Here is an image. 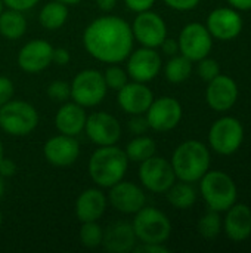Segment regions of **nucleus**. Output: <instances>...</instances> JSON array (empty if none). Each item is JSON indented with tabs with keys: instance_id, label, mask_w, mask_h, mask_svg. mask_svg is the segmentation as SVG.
<instances>
[{
	"instance_id": "obj_39",
	"label": "nucleus",
	"mask_w": 251,
	"mask_h": 253,
	"mask_svg": "<svg viewBox=\"0 0 251 253\" xmlns=\"http://www.w3.org/2000/svg\"><path fill=\"white\" fill-rule=\"evenodd\" d=\"M4 6H7L9 9H15V10H30L33 9L40 0H1Z\"/></svg>"
},
{
	"instance_id": "obj_50",
	"label": "nucleus",
	"mask_w": 251,
	"mask_h": 253,
	"mask_svg": "<svg viewBox=\"0 0 251 253\" xmlns=\"http://www.w3.org/2000/svg\"><path fill=\"white\" fill-rule=\"evenodd\" d=\"M1 222H3V215H1V211H0V227H1Z\"/></svg>"
},
{
	"instance_id": "obj_40",
	"label": "nucleus",
	"mask_w": 251,
	"mask_h": 253,
	"mask_svg": "<svg viewBox=\"0 0 251 253\" xmlns=\"http://www.w3.org/2000/svg\"><path fill=\"white\" fill-rule=\"evenodd\" d=\"M124 4L127 6V9L139 13L143 10H149L155 4V0H124Z\"/></svg>"
},
{
	"instance_id": "obj_38",
	"label": "nucleus",
	"mask_w": 251,
	"mask_h": 253,
	"mask_svg": "<svg viewBox=\"0 0 251 253\" xmlns=\"http://www.w3.org/2000/svg\"><path fill=\"white\" fill-rule=\"evenodd\" d=\"M164 3L175 9V10H180V12H185V10H192L198 6L200 0H164Z\"/></svg>"
},
{
	"instance_id": "obj_35",
	"label": "nucleus",
	"mask_w": 251,
	"mask_h": 253,
	"mask_svg": "<svg viewBox=\"0 0 251 253\" xmlns=\"http://www.w3.org/2000/svg\"><path fill=\"white\" fill-rule=\"evenodd\" d=\"M127 129L130 133L133 135H145L149 130V125L148 120L145 117V114H133L132 119L127 122Z\"/></svg>"
},
{
	"instance_id": "obj_17",
	"label": "nucleus",
	"mask_w": 251,
	"mask_h": 253,
	"mask_svg": "<svg viewBox=\"0 0 251 253\" xmlns=\"http://www.w3.org/2000/svg\"><path fill=\"white\" fill-rule=\"evenodd\" d=\"M207 30L212 37L228 42L243 31V18L234 7H217L207 18Z\"/></svg>"
},
{
	"instance_id": "obj_6",
	"label": "nucleus",
	"mask_w": 251,
	"mask_h": 253,
	"mask_svg": "<svg viewBox=\"0 0 251 253\" xmlns=\"http://www.w3.org/2000/svg\"><path fill=\"white\" fill-rule=\"evenodd\" d=\"M38 125L37 110L19 99H10L0 105V129L12 136L30 135Z\"/></svg>"
},
{
	"instance_id": "obj_14",
	"label": "nucleus",
	"mask_w": 251,
	"mask_h": 253,
	"mask_svg": "<svg viewBox=\"0 0 251 253\" xmlns=\"http://www.w3.org/2000/svg\"><path fill=\"white\" fill-rule=\"evenodd\" d=\"M126 71L135 82L148 83L154 80L161 70V56L154 47H145L132 50L126 58Z\"/></svg>"
},
{
	"instance_id": "obj_12",
	"label": "nucleus",
	"mask_w": 251,
	"mask_h": 253,
	"mask_svg": "<svg viewBox=\"0 0 251 253\" xmlns=\"http://www.w3.org/2000/svg\"><path fill=\"white\" fill-rule=\"evenodd\" d=\"M182 105L173 96H161L154 99L145 113L149 129L157 132H169L182 120Z\"/></svg>"
},
{
	"instance_id": "obj_36",
	"label": "nucleus",
	"mask_w": 251,
	"mask_h": 253,
	"mask_svg": "<svg viewBox=\"0 0 251 253\" xmlns=\"http://www.w3.org/2000/svg\"><path fill=\"white\" fill-rule=\"evenodd\" d=\"M13 93H15L13 82L6 76H0V105L9 102L13 98Z\"/></svg>"
},
{
	"instance_id": "obj_44",
	"label": "nucleus",
	"mask_w": 251,
	"mask_h": 253,
	"mask_svg": "<svg viewBox=\"0 0 251 253\" xmlns=\"http://www.w3.org/2000/svg\"><path fill=\"white\" fill-rule=\"evenodd\" d=\"M234 9L238 10H251V0H226Z\"/></svg>"
},
{
	"instance_id": "obj_18",
	"label": "nucleus",
	"mask_w": 251,
	"mask_h": 253,
	"mask_svg": "<svg viewBox=\"0 0 251 253\" xmlns=\"http://www.w3.org/2000/svg\"><path fill=\"white\" fill-rule=\"evenodd\" d=\"M154 101L152 90L146 86V83L141 82H127L120 90H117V102L120 108L133 116V114H145Z\"/></svg>"
},
{
	"instance_id": "obj_32",
	"label": "nucleus",
	"mask_w": 251,
	"mask_h": 253,
	"mask_svg": "<svg viewBox=\"0 0 251 253\" xmlns=\"http://www.w3.org/2000/svg\"><path fill=\"white\" fill-rule=\"evenodd\" d=\"M104 74V80L107 83V87L108 89H112V90H120L127 82H129V74L124 68L118 67L117 64H112L109 65Z\"/></svg>"
},
{
	"instance_id": "obj_47",
	"label": "nucleus",
	"mask_w": 251,
	"mask_h": 253,
	"mask_svg": "<svg viewBox=\"0 0 251 253\" xmlns=\"http://www.w3.org/2000/svg\"><path fill=\"white\" fill-rule=\"evenodd\" d=\"M3 194H4V178L0 175V199L3 197Z\"/></svg>"
},
{
	"instance_id": "obj_46",
	"label": "nucleus",
	"mask_w": 251,
	"mask_h": 253,
	"mask_svg": "<svg viewBox=\"0 0 251 253\" xmlns=\"http://www.w3.org/2000/svg\"><path fill=\"white\" fill-rule=\"evenodd\" d=\"M59 1H62V3L67 4V6H74V4H78L81 0H59Z\"/></svg>"
},
{
	"instance_id": "obj_20",
	"label": "nucleus",
	"mask_w": 251,
	"mask_h": 253,
	"mask_svg": "<svg viewBox=\"0 0 251 253\" xmlns=\"http://www.w3.org/2000/svg\"><path fill=\"white\" fill-rule=\"evenodd\" d=\"M206 99L209 107L215 111H228L238 99V86L235 80H232L229 76L219 74L209 82Z\"/></svg>"
},
{
	"instance_id": "obj_9",
	"label": "nucleus",
	"mask_w": 251,
	"mask_h": 253,
	"mask_svg": "<svg viewBox=\"0 0 251 253\" xmlns=\"http://www.w3.org/2000/svg\"><path fill=\"white\" fill-rule=\"evenodd\" d=\"M138 176L143 188L155 194H164L176 182L172 163L160 156H152L142 162Z\"/></svg>"
},
{
	"instance_id": "obj_29",
	"label": "nucleus",
	"mask_w": 251,
	"mask_h": 253,
	"mask_svg": "<svg viewBox=\"0 0 251 253\" xmlns=\"http://www.w3.org/2000/svg\"><path fill=\"white\" fill-rule=\"evenodd\" d=\"M191 73H192V61L183 55H173L164 67L166 79L175 84L188 80Z\"/></svg>"
},
{
	"instance_id": "obj_8",
	"label": "nucleus",
	"mask_w": 251,
	"mask_h": 253,
	"mask_svg": "<svg viewBox=\"0 0 251 253\" xmlns=\"http://www.w3.org/2000/svg\"><path fill=\"white\" fill-rule=\"evenodd\" d=\"M244 141V127L235 117H222L216 120L209 132L210 147L222 154L231 156L240 150Z\"/></svg>"
},
{
	"instance_id": "obj_43",
	"label": "nucleus",
	"mask_w": 251,
	"mask_h": 253,
	"mask_svg": "<svg viewBox=\"0 0 251 253\" xmlns=\"http://www.w3.org/2000/svg\"><path fill=\"white\" fill-rule=\"evenodd\" d=\"M160 47H161L163 52H164L166 55H169V56L178 55V52H179V43H178V40L169 39V37L164 39V42L160 44Z\"/></svg>"
},
{
	"instance_id": "obj_2",
	"label": "nucleus",
	"mask_w": 251,
	"mask_h": 253,
	"mask_svg": "<svg viewBox=\"0 0 251 253\" xmlns=\"http://www.w3.org/2000/svg\"><path fill=\"white\" fill-rule=\"evenodd\" d=\"M129 168V159L120 147L105 145L96 148L89 159V176L101 188H109L120 182Z\"/></svg>"
},
{
	"instance_id": "obj_25",
	"label": "nucleus",
	"mask_w": 251,
	"mask_h": 253,
	"mask_svg": "<svg viewBox=\"0 0 251 253\" xmlns=\"http://www.w3.org/2000/svg\"><path fill=\"white\" fill-rule=\"evenodd\" d=\"M27 31V19L21 10L9 9L0 13V34L7 40H18Z\"/></svg>"
},
{
	"instance_id": "obj_27",
	"label": "nucleus",
	"mask_w": 251,
	"mask_h": 253,
	"mask_svg": "<svg viewBox=\"0 0 251 253\" xmlns=\"http://www.w3.org/2000/svg\"><path fill=\"white\" fill-rule=\"evenodd\" d=\"M166 196H167V202L175 209H179V211L191 209L197 202V191L189 182H183V181L178 184L175 182L166 191Z\"/></svg>"
},
{
	"instance_id": "obj_37",
	"label": "nucleus",
	"mask_w": 251,
	"mask_h": 253,
	"mask_svg": "<svg viewBox=\"0 0 251 253\" xmlns=\"http://www.w3.org/2000/svg\"><path fill=\"white\" fill-rule=\"evenodd\" d=\"M133 248L135 253H169V248L164 243H141Z\"/></svg>"
},
{
	"instance_id": "obj_31",
	"label": "nucleus",
	"mask_w": 251,
	"mask_h": 253,
	"mask_svg": "<svg viewBox=\"0 0 251 253\" xmlns=\"http://www.w3.org/2000/svg\"><path fill=\"white\" fill-rule=\"evenodd\" d=\"M220 228H222V221H220L219 212L210 209L198 221V233L207 240L216 239L220 233Z\"/></svg>"
},
{
	"instance_id": "obj_34",
	"label": "nucleus",
	"mask_w": 251,
	"mask_h": 253,
	"mask_svg": "<svg viewBox=\"0 0 251 253\" xmlns=\"http://www.w3.org/2000/svg\"><path fill=\"white\" fill-rule=\"evenodd\" d=\"M198 62H200L198 64V74L204 82L209 83L210 80H213L215 77H217L220 74V67H219V62L216 59L206 56V58L200 59Z\"/></svg>"
},
{
	"instance_id": "obj_48",
	"label": "nucleus",
	"mask_w": 251,
	"mask_h": 253,
	"mask_svg": "<svg viewBox=\"0 0 251 253\" xmlns=\"http://www.w3.org/2000/svg\"><path fill=\"white\" fill-rule=\"evenodd\" d=\"M4 157V151H3V144H1V139H0V160Z\"/></svg>"
},
{
	"instance_id": "obj_13",
	"label": "nucleus",
	"mask_w": 251,
	"mask_h": 253,
	"mask_svg": "<svg viewBox=\"0 0 251 253\" xmlns=\"http://www.w3.org/2000/svg\"><path fill=\"white\" fill-rule=\"evenodd\" d=\"M84 132L98 147L115 145L121 138V125L112 114L96 111L87 116Z\"/></svg>"
},
{
	"instance_id": "obj_3",
	"label": "nucleus",
	"mask_w": 251,
	"mask_h": 253,
	"mask_svg": "<svg viewBox=\"0 0 251 253\" xmlns=\"http://www.w3.org/2000/svg\"><path fill=\"white\" fill-rule=\"evenodd\" d=\"M170 163L179 181L192 184L209 172L210 153L203 142L189 139L176 147Z\"/></svg>"
},
{
	"instance_id": "obj_21",
	"label": "nucleus",
	"mask_w": 251,
	"mask_h": 253,
	"mask_svg": "<svg viewBox=\"0 0 251 253\" xmlns=\"http://www.w3.org/2000/svg\"><path fill=\"white\" fill-rule=\"evenodd\" d=\"M138 245L133 225L126 221H115L104 230L101 246L109 253H130Z\"/></svg>"
},
{
	"instance_id": "obj_7",
	"label": "nucleus",
	"mask_w": 251,
	"mask_h": 253,
	"mask_svg": "<svg viewBox=\"0 0 251 253\" xmlns=\"http://www.w3.org/2000/svg\"><path fill=\"white\" fill-rule=\"evenodd\" d=\"M70 84L72 101L84 108L99 105L108 92L104 74L93 68L81 70L77 73Z\"/></svg>"
},
{
	"instance_id": "obj_4",
	"label": "nucleus",
	"mask_w": 251,
	"mask_h": 253,
	"mask_svg": "<svg viewBox=\"0 0 251 253\" xmlns=\"http://www.w3.org/2000/svg\"><path fill=\"white\" fill-rule=\"evenodd\" d=\"M200 181V191L212 211L225 212L237 203V185L226 172L212 170Z\"/></svg>"
},
{
	"instance_id": "obj_41",
	"label": "nucleus",
	"mask_w": 251,
	"mask_h": 253,
	"mask_svg": "<svg viewBox=\"0 0 251 253\" xmlns=\"http://www.w3.org/2000/svg\"><path fill=\"white\" fill-rule=\"evenodd\" d=\"M70 61H71V55H70L68 49H65V47H53V52H52V62L53 64L64 67Z\"/></svg>"
},
{
	"instance_id": "obj_28",
	"label": "nucleus",
	"mask_w": 251,
	"mask_h": 253,
	"mask_svg": "<svg viewBox=\"0 0 251 253\" xmlns=\"http://www.w3.org/2000/svg\"><path fill=\"white\" fill-rule=\"evenodd\" d=\"M129 162H135V163H142L146 159L155 156L157 153V142L145 135H138L135 136L124 150Z\"/></svg>"
},
{
	"instance_id": "obj_10",
	"label": "nucleus",
	"mask_w": 251,
	"mask_h": 253,
	"mask_svg": "<svg viewBox=\"0 0 251 253\" xmlns=\"http://www.w3.org/2000/svg\"><path fill=\"white\" fill-rule=\"evenodd\" d=\"M178 43L180 55L194 62L209 56L213 46V37L206 25L200 22H189L182 28Z\"/></svg>"
},
{
	"instance_id": "obj_22",
	"label": "nucleus",
	"mask_w": 251,
	"mask_h": 253,
	"mask_svg": "<svg viewBox=\"0 0 251 253\" xmlns=\"http://www.w3.org/2000/svg\"><path fill=\"white\" fill-rule=\"evenodd\" d=\"M108 199L99 188L84 190L75 200V216L80 222L99 221L107 211Z\"/></svg>"
},
{
	"instance_id": "obj_23",
	"label": "nucleus",
	"mask_w": 251,
	"mask_h": 253,
	"mask_svg": "<svg viewBox=\"0 0 251 253\" xmlns=\"http://www.w3.org/2000/svg\"><path fill=\"white\" fill-rule=\"evenodd\" d=\"M87 114L84 107L77 102H64L55 114V127L59 133L68 136H77L84 130Z\"/></svg>"
},
{
	"instance_id": "obj_49",
	"label": "nucleus",
	"mask_w": 251,
	"mask_h": 253,
	"mask_svg": "<svg viewBox=\"0 0 251 253\" xmlns=\"http://www.w3.org/2000/svg\"><path fill=\"white\" fill-rule=\"evenodd\" d=\"M3 6H4V4H3V1H1V0H0V13H1V12H3Z\"/></svg>"
},
{
	"instance_id": "obj_16",
	"label": "nucleus",
	"mask_w": 251,
	"mask_h": 253,
	"mask_svg": "<svg viewBox=\"0 0 251 253\" xmlns=\"http://www.w3.org/2000/svg\"><path fill=\"white\" fill-rule=\"evenodd\" d=\"M43 156L52 166L67 168L77 162L80 156V144L75 136L59 133L44 142Z\"/></svg>"
},
{
	"instance_id": "obj_19",
	"label": "nucleus",
	"mask_w": 251,
	"mask_h": 253,
	"mask_svg": "<svg viewBox=\"0 0 251 253\" xmlns=\"http://www.w3.org/2000/svg\"><path fill=\"white\" fill-rule=\"evenodd\" d=\"M52 52L53 46L49 42L30 40L18 52V65L25 73H40L52 64Z\"/></svg>"
},
{
	"instance_id": "obj_33",
	"label": "nucleus",
	"mask_w": 251,
	"mask_h": 253,
	"mask_svg": "<svg viewBox=\"0 0 251 253\" xmlns=\"http://www.w3.org/2000/svg\"><path fill=\"white\" fill-rule=\"evenodd\" d=\"M47 95L55 102H67L71 98V84L64 80H55L47 86Z\"/></svg>"
},
{
	"instance_id": "obj_15",
	"label": "nucleus",
	"mask_w": 251,
	"mask_h": 253,
	"mask_svg": "<svg viewBox=\"0 0 251 253\" xmlns=\"http://www.w3.org/2000/svg\"><path fill=\"white\" fill-rule=\"evenodd\" d=\"M108 202L117 212H121L124 215H135L145 206L146 196L143 190L135 182L121 179L120 182L109 187Z\"/></svg>"
},
{
	"instance_id": "obj_30",
	"label": "nucleus",
	"mask_w": 251,
	"mask_h": 253,
	"mask_svg": "<svg viewBox=\"0 0 251 253\" xmlns=\"http://www.w3.org/2000/svg\"><path fill=\"white\" fill-rule=\"evenodd\" d=\"M102 237H104V228L98 224V221L81 222L78 239L84 248H89V249L99 248L102 243Z\"/></svg>"
},
{
	"instance_id": "obj_5",
	"label": "nucleus",
	"mask_w": 251,
	"mask_h": 253,
	"mask_svg": "<svg viewBox=\"0 0 251 253\" xmlns=\"http://www.w3.org/2000/svg\"><path fill=\"white\" fill-rule=\"evenodd\" d=\"M132 225L141 243H166L172 234V222L167 215L151 206L138 211Z\"/></svg>"
},
{
	"instance_id": "obj_11",
	"label": "nucleus",
	"mask_w": 251,
	"mask_h": 253,
	"mask_svg": "<svg viewBox=\"0 0 251 253\" xmlns=\"http://www.w3.org/2000/svg\"><path fill=\"white\" fill-rule=\"evenodd\" d=\"M133 39L145 47H160L167 37L166 21L157 13L149 10L139 12L132 24Z\"/></svg>"
},
{
	"instance_id": "obj_42",
	"label": "nucleus",
	"mask_w": 251,
	"mask_h": 253,
	"mask_svg": "<svg viewBox=\"0 0 251 253\" xmlns=\"http://www.w3.org/2000/svg\"><path fill=\"white\" fill-rule=\"evenodd\" d=\"M15 173H16V165H15V162H12L10 159L3 157L0 160V175L3 178H9V176H13Z\"/></svg>"
},
{
	"instance_id": "obj_45",
	"label": "nucleus",
	"mask_w": 251,
	"mask_h": 253,
	"mask_svg": "<svg viewBox=\"0 0 251 253\" xmlns=\"http://www.w3.org/2000/svg\"><path fill=\"white\" fill-rule=\"evenodd\" d=\"M96 4L101 10L104 12H111L115 4H117V0H96Z\"/></svg>"
},
{
	"instance_id": "obj_26",
	"label": "nucleus",
	"mask_w": 251,
	"mask_h": 253,
	"mask_svg": "<svg viewBox=\"0 0 251 253\" xmlns=\"http://www.w3.org/2000/svg\"><path fill=\"white\" fill-rule=\"evenodd\" d=\"M68 19V6L59 0L47 1L38 12V21L43 28L55 31L61 28Z\"/></svg>"
},
{
	"instance_id": "obj_1",
	"label": "nucleus",
	"mask_w": 251,
	"mask_h": 253,
	"mask_svg": "<svg viewBox=\"0 0 251 253\" xmlns=\"http://www.w3.org/2000/svg\"><path fill=\"white\" fill-rule=\"evenodd\" d=\"M132 25L114 15L93 19L83 33V44L87 53L105 64H120L126 61L133 49Z\"/></svg>"
},
{
	"instance_id": "obj_24",
	"label": "nucleus",
	"mask_w": 251,
	"mask_h": 253,
	"mask_svg": "<svg viewBox=\"0 0 251 253\" xmlns=\"http://www.w3.org/2000/svg\"><path fill=\"white\" fill-rule=\"evenodd\" d=\"M226 218L223 222L225 233L229 240L240 243L251 236V209L247 205L234 203L226 211Z\"/></svg>"
}]
</instances>
